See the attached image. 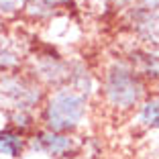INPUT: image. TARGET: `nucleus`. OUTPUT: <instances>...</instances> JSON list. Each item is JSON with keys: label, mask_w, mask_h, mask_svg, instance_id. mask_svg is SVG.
I'll list each match as a JSON object with an SVG mask.
<instances>
[{"label": "nucleus", "mask_w": 159, "mask_h": 159, "mask_svg": "<svg viewBox=\"0 0 159 159\" xmlns=\"http://www.w3.org/2000/svg\"><path fill=\"white\" fill-rule=\"evenodd\" d=\"M90 116V98L74 90L71 86L47 90L45 98L37 110L39 126L55 133H74L86 125Z\"/></svg>", "instance_id": "f257e3e1"}, {"label": "nucleus", "mask_w": 159, "mask_h": 159, "mask_svg": "<svg viewBox=\"0 0 159 159\" xmlns=\"http://www.w3.org/2000/svg\"><path fill=\"white\" fill-rule=\"evenodd\" d=\"M147 80L126 59H112L100 74V96L114 112H133L147 98Z\"/></svg>", "instance_id": "f03ea898"}, {"label": "nucleus", "mask_w": 159, "mask_h": 159, "mask_svg": "<svg viewBox=\"0 0 159 159\" xmlns=\"http://www.w3.org/2000/svg\"><path fill=\"white\" fill-rule=\"evenodd\" d=\"M45 94L47 90L27 71L19 70L0 74V108H2V112H12V110L37 112Z\"/></svg>", "instance_id": "7ed1b4c3"}, {"label": "nucleus", "mask_w": 159, "mask_h": 159, "mask_svg": "<svg viewBox=\"0 0 159 159\" xmlns=\"http://www.w3.org/2000/svg\"><path fill=\"white\" fill-rule=\"evenodd\" d=\"M27 151L49 159H70L82 151V139L74 133H55L37 126L29 135Z\"/></svg>", "instance_id": "20e7f679"}, {"label": "nucleus", "mask_w": 159, "mask_h": 159, "mask_svg": "<svg viewBox=\"0 0 159 159\" xmlns=\"http://www.w3.org/2000/svg\"><path fill=\"white\" fill-rule=\"evenodd\" d=\"M133 33L151 49H159V10L131 8L129 14Z\"/></svg>", "instance_id": "39448f33"}, {"label": "nucleus", "mask_w": 159, "mask_h": 159, "mask_svg": "<svg viewBox=\"0 0 159 159\" xmlns=\"http://www.w3.org/2000/svg\"><path fill=\"white\" fill-rule=\"evenodd\" d=\"M29 57V49L20 37L0 33V74L19 71Z\"/></svg>", "instance_id": "423d86ee"}, {"label": "nucleus", "mask_w": 159, "mask_h": 159, "mask_svg": "<svg viewBox=\"0 0 159 159\" xmlns=\"http://www.w3.org/2000/svg\"><path fill=\"white\" fill-rule=\"evenodd\" d=\"M27 143L29 135H25V133L16 131L8 125L0 129V155L8 159H20L27 153Z\"/></svg>", "instance_id": "0eeeda50"}, {"label": "nucleus", "mask_w": 159, "mask_h": 159, "mask_svg": "<svg viewBox=\"0 0 159 159\" xmlns=\"http://www.w3.org/2000/svg\"><path fill=\"white\" fill-rule=\"evenodd\" d=\"M137 122L145 129H159V92L147 94L137 108Z\"/></svg>", "instance_id": "6e6552de"}, {"label": "nucleus", "mask_w": 159, "mask_h": 159, "mask_svg": "<svg viewBox=\"0 0 159 159\" xmlns=\"http://www.w3.org/2000/svg\"><path fill=\"white\" fill-rule=\"evenodd\" d=\"M27 0H0V19H8L25 10Z\"/></svg>", "instance_id": "1a4fd4ad"}]
</instances>
